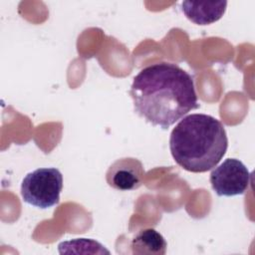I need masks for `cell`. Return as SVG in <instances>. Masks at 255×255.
I'll use <instances>...</instances> for the list:
<instances>
[{
    "mask_svg": "<svg viewBox=\"0 0 255 255\" xmlns=\"http://www.w3.org/2000/svg\"><path fill=\"white\" fill-rule=\"evenodd\" d=\"M129 96L134 112L163 129L199 108L193 78L173 63H156L142 69L133 78Z\"/></svg>",
    "mask_w": 255,
    "mask_h": 255,
    "instance_id": "1",
    "label": "cell"
},
{
    "mask_svg": "<svg viewBox=\"0 0 255 255\" xmlns=\"http://www.w3.org/2000/svg\"><path fill=\"white\" fill-rule=\"evenodd\" d=\"M228 147V138L220 121L205 114H191L172 129L169 149L183 169L199 173L215 167Z\"/></svg>",
    "mask_w": 255,
    "mask_h": 255,
    "instance_id": "2",
    "label": "cell"
},
{
    "mask_svg": "<svg viewBox=\"0 0 255 255\" xmlns=\"http://www.w3.org/2000/svg\"><path fill=\"white\" fill-rule=\"evenodd\" d=\"M63 189V175L56 167H42L29 172L21 183L23 201L38 208L57 205Z\"/></svg>",
    "mask_w": 255,
    "mask_h": 255,
    "instance_id": "3",
    "label": "cell"
},
{
    "mask_svg": "<svg viewBox=\"0 0 255 255\" xmlns=\"http://www.w3.org/2000/svg\"><path fill=\"white\" fill-rule=\"evenodd\" d=\"M209 181L218 196H235L248 189L251 173L239 159L227 158L212 169Z\"/></svg>",
    "mask_w": 255,
    "mask_h": 255,
    "instance_id": "4",
    "label": "cell"
},
{
    "mask_svg": "<svg viewBox=\"0 0 255 255\" xmlns=\"http://www.w3.org/2000/svg\"><path fill=\"white\" fill-rule=\"evenodd\" d=\"M144 169L142 163L133 157L117 159L108 169L106 179L108 184L121 191L138 188L142 184Z\"/></svg>",
    "mask_w": 255,
    "mask_h": 255,
    "instance_id": "5",
    "label": "cell"
},
{
    "mask_svg": "<svg viewBox=\"0 0 255 255\" xmlns=\"http://www.w3.org/2000/svg\"><path fill=\"white\" fill-rule=\"evenodd\" d=\"M226 1H183L181 10L188 20L197 25H209L218 21L225 13Z\"/></svg>",
    "mask_w": 255,
    "mask_h": 255,
    "instance_id": "6",
    "label": "cell"
},
{
    "mask_svg": "<svg viewBox=\"0 0 255 255\" xmlns=\"http://www.w3.org/2000/svg\"><path fill=\"white\" fill-rule=\"evenodd\" d=\"M132 254L137 255H164L166 252V241L163 236L153 228L140 230L130 243Z\"/></svg>",
    "mask_w": 255,
    "mask_h": 255,
    "instance_id": "7",
    "label": "cell"
}]
</instances>
